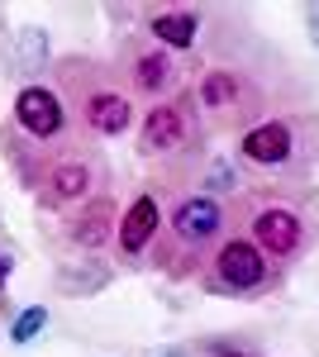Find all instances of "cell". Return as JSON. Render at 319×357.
<instances>
[{
    "label": "cell",
    "mask_w": 319,
    "mask_h": 357,
    "mask_svg": "<svg viewBox=\"0 0 319 357\" xmlns=\"http://www.w3.org/2000/svg\"><path fill=\"white\" fill-rule=\"evenodd\" d=\"M53 86L62 91L67 110L81 119V129L96 138H119L133 124V96L110 77L105 62L91 57H62L53 67Z\"/></svg>",
    "instance_id": "1"
},
{
    "label": "cell",
    "mask_w": 319,
    "mask_h": 357,
    "mask_svg": "<svg viewBox=\"0 0 319 357\" xmlns=\"http://www.w3.org/2000/svg\"><path fill=\"white\" fill-rule=\"evenodd\" d=\"M219 229H224V205L214 200V195H186V200H177V210H172V220H167V238L158 243L153 252V267L167 276H186V252H205V248L219 238Z\"/></svg>",
    "instance_id": "2"
},
{
    "label": "cell",
    "mask_w": 319,
    "mask_h": 357,
    "mask_svg": "<svg viewBox=\"0 0 319 357\" xmlns=\"http://www.w3.org/2000/svg\"><path fill=\"white\" fill-rule=\"evenodd\" d=\"M15 124L29 143L38 148H53V143H67V129H72V110L62 100V91L53 82H29L20 96H15Z\"/></svg>",
    "instance_id": "3"
},
{
    "label": "cell",
    "mask_w": 319,
    "mask_h": 357,
    "mask_svg": "<svg viewBox=\"0 0 319 357\" xmlns=\"http://www.w3.org/2000/svg\"><path fill=\"white\" fill-rule=\"evenodd\" d=\"M272 281V267H267V252L253 238H229L214 252V272H210V291H224V296H253Z\"/></svg>",
    "instance_id": "4"
},
{
    "label": "cell",
    "mask_w": 319,
    "mask_h": 357,
    "mask_svg": "<svg viewBox=\"0 0 319 357\" xmlns=\"http://www.w3.org/2000/svg\"><path fill=\"white\" fill-rule=\"evenodd\" d=\"M191 143V114L181 100H162L148 110L143 129H138V158L158 162V158H177Z\"/></svg>",
    "instance_id": "5"
},
{
    "label": "cell",
    "mask_w": 319,
    "mask_h": 357,
    "mask_svg": "<svg viewBox=\"0 0 319 357\" xmlns=\"http://www.w3.org/2000/svg\"><path fill=\"white\" fill-rule=\"evenodd\" d=\"M124 77L133 82L138 96H167L181 72H177V57L167 48H158V43H148V48L124 43Z\"/></svg>",
    "instance_id": "6"
},
{
    "label": "cell",
    "mask_w": 319,
    "mask_h": 357,
    "mask_svg": "<svg viewBox=\"0 0 319 357\" xmlns=\"http://www.w3.org/2000/svg\"><path fill=\"white\" fill-rule=\"evenodd\" d=\"M162 229V205L153 191L133 195L129 210L119 215V229H114V248H119V257L129 262V257H143L148 248H153V238H158Z\"/></svg>",
    "instance_id": "7"
},
{
    "label": "cell",
    "mask_w": 319,
    "mask_h": 357,
    "mask_svg": "<svg viewBox=\"0 0 319 357\" xmlns=\"http://www.w3.org/2000/svg\"><path fill=\"white\" fill-rule=\"evenodd\" d=\"M253 243L262 248L267 257H295L305 243V224L291 205H262L253 215Z\"/></svg>",
    "instance_id": "8"
},
{
    "label": "cell",
    "mask_w": 319,
    "mask_h": 357,
    "mask_svg": "<svg viewBox=\"0 0 319 357\" xmlns=\"http://www.w3.org/2000/svg\"><path fill=\"white\" fill-rule=\"evenodd\" d=\"M239 153L248 158V162H258V167H281V162L295 158V129L286 124V119H267V124H258V129L243 134Z\"/></svg>",
    "instance_id": "9"
},
{
    "label": "cell",
    "mask_w": 319,
    "mask_h": 357,
    "mask_svg": "<svg viewBox=\"0 0 319 357\" xmlns=\"http://www.w3.org/2000/svg\"><path fill=\"white\" fill-rule=\"evenodd\" d=\"M143 15H148L153 43L167 48V53H172V48H191V43L200 38V15H195V10H177V5L162 10V5H148Z\"/></svg>",
    "instance_id": "10"
},
{
    "label": "cell",
    "mask_w": 319,
    "mask_h": 357,
    "mask_svg": "<svg viewBox=\"0 0 319 357\" xmlns=\"http://www.w3.org/2000/svg\"><path fill=\"white\" fill-rule=\"evenodd\" d=\"M114 229H119V220H114V200H110V195H96V200H86L77 215H72V224H67L72 243H77V248H91V252L105 243Z\"/></svg>",
    "instance_id": "11"
},
{
    "label": "cell",
    "mask_w": 319,
    "mask_h": 357,
    "mask_svg": "<svg viewBox=\"0 0 319 357\" xmlns=\"http://www.w3.org/2000/svg\"><path fill=\"white\" fill-rule=\"evenodd\" d=\"M195 105H200V114H229L243 105V77L239 72H229V67H214V72H205L200 77V86H195ZM248 110V105H243Z\"/></svg>",
    "instance_id": "12"
},
{
    "label": "cell",
    "mask_w": 319,
    "mask_h": 357,
    "mask_svg": "<svg viewBox=\"0 0 319 357\" xmlns=\"http://www.w3.org/2000/svg\"><path fill=\"white\" fill-rule=\"evenodd\" d=\"M43 67H53V48H48V33L38 24H24L15 29V72H43Z\"/></svg>",
    "instance_id": "13"
},
{
    "label": "cell",
    "mask_w": 319,
    "mask_h": 357,
    "mask_svg": "<svg viewBox=\"0 0 319 357\" xmlns=\"http://www.w3.org/2000/svg\"><path fill=\"white\" fill-rule=\"evenodd\" d=\"M43 324H48V305H29V310H20V314L10 319V343H15V348L34 343V338L43 333Z\"/></svg>",
    "instance_id": "14"
},
{
    "label": "cell",
    "mask_w": 319,
    "mask_h": 357,
    "mask_svg": "<svg viewBox=\"0 0 319 357\" xmlns=\"http://www.w3.org/2000/svg\"><path fill=\"white\" fill-rule=\"evenodd\" d=\"M214 191H234V167L229 162H210L205 167V195Z\"/></svg>",
    "instance_id": "15"
},
{
    "label": "cell",
    "mask_w": 319,
    "mask_h": 357,
    "mask_svg": "<svg viewBox=\"0 0 319 357\" xmlns=\"http://www.w3.org/2000/svg\"><path fill=\"white\" fill-rule=\"evenodd\" d=\"M305 29H310V43L319 48V5H305Z\"/></svg>",
    "instance_id": "16"
},
{
    "label": "cell",
    "mask_w": 319,
    "mask_h": 357,
    "mask_svg": "<svg viewBox=\"0 0 319 357\" xmlns=\"http://www.w3.org/2000/svg\"><path fill=\"white\" fill-rule=\"evenodd\" d=\"M10 267H15V257H0V286H5V276H10Z\"/></svg>",
    "instance_id": "17"
},
{
    "label": "cell",
    "mask_w": 319,
    "mask_h": 357,
    "mask_svg": "<svg viewBox=\"0 0 319 357\" xmlns=\"http://www.w3.org/2000/svg\"><path fill=\"white\" fill-rule=\"evenodd\" d=\"M158 357H191L186 348H167V353H158Z\"/></svg>",
    "instance_id": "18"
}]
</instances>
